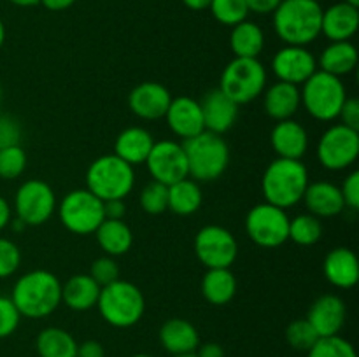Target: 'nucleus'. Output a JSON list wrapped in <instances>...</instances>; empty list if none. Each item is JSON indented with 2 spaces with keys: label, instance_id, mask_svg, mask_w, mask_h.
I'll use <instances>...</instances> for the list:
<instances>
[{
  "label": "nucleus",
  "instance_id": "27",
  "mask_svg": "<svg viewBox=\"0 0 359 357\" xmlns=\"http://www.w3.org/2000/svg\"><path fill=\"white\" fill-rule=\"evenodd\" d=\"M100 286L90 275H72L62 286V301L76 312H86L97 307Z\"/></svg>",
  "mask_w": 359,
  "mask_h": 357
},
{
  "label": "nucleus",
  "instance_id": "8",
  "mask_svg": "<svg viewBox=\"0 0 359 357\" xmlns=\"http://www.w3.org/2000/svg\"><path fill=\"white\" fill-rule=\"evenodd\" d=\"M266 88V70L258 58L231 59L221 74L219 90L237 105L256 100Z\"/></svg>",
  "mask_w": 359,
  "mask_h": 357
},
{
  "label": "nucleus",
  "instance_id": "20",
  "mask_svg": "<svg viewBox=\"0 0 359 357\" xmlns=\"http://www.w3.org/2000/svg\"><path fill=\"white\" fill-rule=\"evenodd\" d=\"M359 28V10L356 6L347 2L333 4L328 9H323L321 34L330 42L349 41L356 35Z\"/></svg>",
  "mask_w": 359,
  "mask_h": 357
},
{
  "label": "nucleus",
  "instance_id": "49",
  "mask_svg": "<svg viewBox=\"0 0 359 357\" xmlns=\"http://www.w3.org/2000/svg\"><path fill=\"white\" fill-rule=\"evenodd\" d=\"M196 357H224V350L219 343H205L198 345L196 349Z\"/></svg>",
  "mask_w": 359,
  "mask_h": 357
},
{
  "label": "nucleus",
  "instance_id": "52",
  "mask_svg": "<svg viewBox=\"0 0 359 357\" xmlns=\"http://www.w3.org/2000/svg\"><path fill=\"white\" fill-rule=\"evenodd\" d=\"M184 6L191 10H203V9H209L212 0H182Z\"/></svg>",
  "mask_w": 359,
  "mask_h": 357
},
{
  "label": "nucleus",
  "instance_id": "16",
  "mask_svg": "<svg viewBox=\"0 0 359 357\" xmlns=\"http://www.w3.org/2000/svg\"><path fill=\"white\" fill-rule=\"evenodd\" d=\"M170 102V91L163 84L154 83V80L140 83L128 94L130 111L137 118L147 119V121H156V119L165 118Z\"/></svg>",
  "mask_w": 359,
  "mask_h": 357
},
{
  "label": "nucleus",
  "instance_id": "15",
  "mask_svg": "<svg viewBox=\"0 0 359 357\" xmlns=\"http://www.w3.org/2000/svg\"><path fill=\"white\" fill-rule=\"evenodd\" d=\"M272 70L283 83L300 86L318 70V62L305 46H286L273 56Z\"/></svg>",
  "mask_w": 359,
  "mask_h": 357
},
{
  "label": "nucleus",
  "instance_id": "29",
  "mask_svg": "<svg viewBox=\"0 0 359 357\" xmlns=\"http://www.w3.org/2000/svg\"><path fill=\"white\" fill-rule=\"evenodd\" d=\"M319 66L323 72L335 77L347 76L358 66V49L351 41L330 42L328 48L321 52Z\"/></svg>",
  "mask_w": 359,
  "mask_h": 357
},
{
  "label": "nucleus",
  "instance_id": "30",
  "mask_svg": "<svg viewBox=\"0 0 359 357\" xmlns=\"http://www.w3.org/2000/svg\"><path fill=\"white\" fill-rule=\"evenodd\" d=\"M237 293V279L230 268H210L202 279V294L210 304H226Z\"/></svg>",
  "mask_w": 359,
  "mask_h": 357
},
{
  "label": "nucleus",
  "instance_id": "18",
  "mask_svg": "<svg viewBox=\"0 0 359 357\" xmlns=\"http://www.w3.org/2000/svg\"><path fill=\"white\" fill-rule=\"evenodd\" d=\"M347 310L344 301L335 294H325L312 303L307 321L318 332L319 338L339 335L346 324Z\"/></svg>",
  "mask_w": 359,
  "mask_h": 357
},
{
  "label": "nucleus",
  "instance_id": "23",
  "mask_svg": "<svg viewBox=\"0 0 359 357\" xmlns=\"http://www.w3.org/2000/svg\"><path fill=\"white\" fill-rule=\"evenodd\" d=\"M304 202L305 206L309 209V214L316 217L339 216L346 209L340 188L328 181L309 182L307 189H305Z\"/></svg>",
  "mask_w": 359,
  "mask_h": 357
},
{
  "label": "nucleus",
  "instance_id": "42",
  "mask_svg": "<svg viewBox=\"0 0 359 357\" xmlns=\"http://www.w3.org/2000/svg\"><path fill=\"white\" fill-rule=\"evenodd\" d=\"M20 312L13 300L7 296H0V340L13 335L20 326Z\"/></svg>",
  "mask_w": 359,
  "mask_h": 357
},
{
  "label": "nucleus",
  "instance_id": "39",
  "mask_svg": "<svg viewBox=\"0 0 359 357\" xmlns=\"http://www.w3.org/2000/svg\"><path fill=\"white\" fill-rule=\"evenodd\" d=\"M140 206L144 212L153 214V216L168 210V186L156 181L147 184L140 192Z\"/></svg>",
  "mask_w": 359,
  "mask_h": 357
},
{
  "label": "nucleus",
  "instance_id": "36",
  "mask_svg": "<svg viewBox=\"0 0 359 357\" xmlns=\"http://www.w3.org/2000/svg\"><path fill=\"white\" fill-rule=\"evenodd\" d=\"M307 357H358V354L353 343L335 335L319 338L307 352Z\"/></svg>",
  "mask_w": 359,
  "mask_h": 357
},
{
  "label": "nucleus",
  "instance_id": "2",
  "mask_svg": "<svg viewBox=\"0 0 359 357\" xmlns=\"http://www.w3.org/2000/svg\"><path fill=\"white\" fill-rule=\"evenodd\" d=\"M272 14L276 34L286 46H307L321 35L318 0H283Z\"/></svg>",
  "mask_w": 359,
  "mask_h": 357
},
{
  "label": "nucleus",
  "instance_id": "32",
  "mask_svg": "<svg viewBox=\"0 0 359 357\" xmlns=\"http://www.w3.org/2000/svg\"><path fill=\"white\" fill-rule=\"evenodd\" d=\"M202 189L191 177L168 186V210L177 216H191L202 206Z\"/></svg>",
  "mask_w": 359,
  "mask_h": 357
},
{
  "label": "nucleus",
  "instance_id": "50",
  "mask_svg": "<svg viewBox=\"0 0 359 357\" xmlns=\"http://www.w3.org/2000/svg\"><path fill=\"white\" fill-rule=\"evenodd\" d=\"M39 4H42L49 10H65L69 7H72L76 4V0H41Z\"/></svg>",
  "mask_w": 359,
  "mask_h": 357
},
{
  "label": "nucleus",
  "instance_id": "41",
  "mask_svg": "<svg viewBox=\"0 0 359 357\" xmlns=\"http://www.w3.org/2000/svg\"><path fill=\"white\" fill-rule=\"evenodd\" d=\"M21 252L18 245L9 238L0 237V279L14 275L20 268Z\"/></svg>",
  "mask_w": 359,
  "mask_h": 357
},
{
  "label": "nucleus",
  "instance_id": "1",
  "mask_svg": "<svg viewBox=\"0 0 359 357\" xmlns=\"http://www.w3.org/2000/svg\"><path fill=\"white\" fill-rule=\"evenodd\" d=\"M11 300L21 317H48L62 303V282L48 270H34L16 280Z\"/></svg>",
  "mask_w": 359,
  "mask_h": 357
},
{
  "label": "nucleus",
  "instance_id": "22",
  "mask_svg": "<svg viewBox=\"0 0 359 357\" xmlns=\"http://www.w3.org/2000/svg\"><path fill=\"white\" fill-rule=\"evenodd\" d=\"M326 280L339 289H351L359 280L358 255L347 247H337L330 251L323 265Z\"/></svg>",
  "mask_w": 359,
  "mask_h": 357
},
{
  "label": "nucleus",
  "instance_id": "38",
  "mask_svg": "<svg viewBox=\"0 0 359 357\" xmlns=\"http://www.w3.org/2000/svg\"><path fill=\"white\" fill-rule=\"evenodd\" d=\"M27 168V154L21 146L0 149V178H18Z\"/></svg>",
  "mask_w": 359,
  "mask_h": 357
},
{
  "label": "nucleus",
  "instance_id": "19",
  "mask_svg": "<svg viewBox=\"0 0 359 357\" xmlns=\"http://www.w3.org/2000/svg\"><path fill=\"white\" fill-rule=\"evenodd\" d=\"M200 107H202L205 132L223 135L237 121L238 105L231 102L219 88L205 93V97L200 100Z\"/></svg>",
  "mask_w": 359,
  "mask_h": 357
},
{
  "label": "nucleus",
  "instance_id": "56",
  "mask_svg": "<svg viewBox=\"0 0 359 357\" xmlns=\"http://www.w3.org/2000/svg\"><path fill=\"white\" fill-rule=\"evenodd\" d=\"M172 357H196V354H182V356H172Z\"/></svg>",
  "mask_w": 359,
  "mask_h": 357
},
{
  "label": "nucleus",
  "instance_id": "21",
  "mask_svg": "<svg viewBox=\"0 0 359 357\" xmlns=\"http://www.w3.org/2000/svg\"><path fill=\"white\" fill-rule=\"evenodd\" d=\"M270 144L279 158L286 160H302L309 149L307 130L293 119L277 121L270 133Z\"/></svg>",
  "mask_w": 359,
  "mask_h": 357
},
{
  "label": "nucleus",
  "instance_id": "40",
  "mask_svg": "<svg viewBox=\"0 0 359 357\" xmlns=\"http://www.w3.org/2000/svg\"><path fill=\"white\" fill-rule=\"evenodd\" d=\"M88 275L100 287L109 286V284L119 280V266L114 261V258H111V255H102V258L95 259Z\"/></svg>",
  "mask_w": 359,
  "mask_h": 357
},
{
  "label": "nucleus",
  "instance_id": "37",
  "mask_svg": "<svg viewBox=\"0 0 359 357\" xmlns=\"http://www.w3.org/2000/svg\"><path fill=\"white\" fill-rule=\"evenodd\" d=\"M318 340V332L314 331L307 318H297L286 329V342L300 352H309Z\"/></svg>",
  "mask_w": 359,
  "mask_h": 357
},
{
  "label": "nucleus",
  "instance_id": "25",
  "mask_svg": "<svg viewBox=\"0 0 359 357\" xmlns=\"http://www.w3.org/2000/svg\"><path fill=\"white\" fill-rule=\"evenodd\" d=\"M154 146V139L146 128L140 126H130L123 130L114 142V153L123 161L135 167V164L146 163L151 149Z\"/></svg>",
  "mask_w": 359,
  "mask_h": 357
},
{
  "label": "nucleus",
  "instance_id": "17",
  "mask_svg": "<svg viewBox=\"0 0 359 357\" xmlns=\"http://www.w3.org/2000/svg\"><path fill=\"white\" fill-rule=\"evenodd\" d=\"M165 119H167L172 133L181 136L182 140H188L205 132L200 102L191 97L172 98Z\"/></svg>",
  "mask_w": 359,
  "mask_h": 357
},
{
  "label": "nucleus",
  "instance_id": "13",
  "mask_svg": "<svg viewBox=\"0 0 359 357\" xmlns=\"http://www.w3.org/2000/svg\"><path fill=\"white\" fill-rule=\"evenodd\" d=\"M195 254L207 268H230L238 254L233 234L223 226H203L195 237Z\"/></svg>",
  "mask_w": 359,
  "mask_h": 357
},
{
  "label": "nucleus",
  "instance_id": "48",
  "mask_svg": "<svg viewBox=\"0 0 359 357\" xmlns=\"http://www.w3.org/2000/svg\"><path fill=\"white\" fill-rule=\"evenodd\" d=\"M126 212V206L123 200H107L104 202L105 219H123Z\"/></svg>",
  "mask_w": 359,
  "mask_h": 357
},
{
  "label": "nucleus",
  "instance_id": "43",
  "mask_svg": "<svg viewBox=\"0 0 359 357\" xmlns=\"http://www.w3.org/2000/svg\"><path fill=\"white\" fill-rule=\"evenodd\" d=\"M21 126L11 115H0V149L11 146H20Z\"/></svg>",
  "mask_w": 359,
  "mask_h": 357
},
{
  "label": "nucleus",
  "instance_id": "35",
  "mask_svg": "<svg viewBox=\"0 0 359 357\" xmlns=\"http://www.w3.org/2000/svg\"><path fill=\"white\" fill-rule=\"evenodd\" d=\"M209 9L212 16L226 27H235V24L242 23L248 20L249 14L245 0H212Z\"/></svg>",
  "mask_w": 359,
  "mask_h": 357
},
{
  "label": "nucleus",
  "instance_id": "31",
  "mask_svg": "<svg viewBox=\"0 0 359 357\" xmlns=\"http://www.w3.org/2000/svg\"><path fill=\"white\" fill-rule=\"evenodd\" d=\"M230 48L237 58H258L259 52L265 48V34L262 28L252 21H242V23L231 27Z\"/></svg>",
  "mask_w": 359,
  "mask_h": 357
},
{
  "label": "nucleus",
  "instance_id": "28",
  "mask_svg": "<svg viewBox=\"0 0 359 357\" xmlns=\"http://www.w3.org/2000/svg\"><path fill=\"white\" fill-rule=\"evenodd\" d=\"M98 245L105 255H123L132 248L133 233L123 219H104L95 231Z\"/></svg>",
  "mask_w": 359,
  "mask_h": 357
},
{
  "label": "nucleus",
  "instance_id": "6",
  "mask_svg": "<svg viewBox=\"0 0 359 357\" xmlns=\"http://www.w3.org/2000/svg\"><path fill=\"white\" fill-rule=\"evenodd\" d=\"M135 184V172L132 164L123 161L116 154L97 158L88 167L86 189L102 202L125 200Z\"/></svg>",
  "mask_w": 359,
  "mask_h": 357
},
{
  "label": "nucleus",
  "instance_id": "34",
  "mask_svg": "<svg viewBox=\"0 0 359 357\" xmlns=\"http://www.w3.org/2000/svg\"><path fill=\"white\" fill-rule=\"evenodd\" d=\"M323 226L319 217L312 216V214H300V216L290 219V233H287V240H293L294 244L304 245H314L321 240Z\"/></svg>",
  "mask_w": 359,
  "mask_h": 357
},
{
  "label": "nucleus",
  "instance_id": "3",
  "mask_svg": "<svg viewBox=\"0 0 359 357\" xmlns=\"http://www.w3.org/2000/svg\"><path fill=\"white\" fill-rule=\"evenodd\" d=\"M309 182V170L300 160L277 158L263 174L262 191L266 203L287 210L304 200Z\"/></svg>",
  "mask_w": 359,
  "mask_h": 357
},
{
  "label": "nucleus",
  "instance_id": "5",
  "mask_svg": "<svg viewBox=\"0 0 359 357\" xmlns=\"http://www.w3.org/2000/svg\"><path fill=\"white\" fill-rule=\"evenodd\" d=\"M97 307L107 324L125 329L132 328L142 318L146 300L135 284L119 279L109 286L100 287Z\"/></svg>",
  "mask_w": 359,
  "mask_h": 357
},
{
  "label": "nucleus",
  "instance_id": "54",
  "mask_svg": "<svg viewBox=\"0 0 359 357\" xmlns=\"http://www.w3.org/2000/svg\"><path fill=\"white\" fill-rule=\"evenodd\" d=\"M4 41H6V27H4V21L0 20V48L4 46Z\"/></svg>",
  "mask_w": 359,
  "mask_h": 357
},
{
  "label": "nucleus",
  "instance_id": "53",
  "mask_svg": "<svg viewBox=\"0 0 359 357\" xmlns=\"http://www.w3.org/2000/svg\"><path fill=\"white\" fill-rule=\"evenodd\" d=\"M9 2L18 7H32V6H37L41 0H9Z\"/></svg>",
  "mask_w": 359,
  "mask_h": 357
},
{
  "label": "nucleus",
  "instance_id": "51",
  "mask_svg": "<svg viewBox=\"0 0 359 357\" xmlns=\"http://www.w3.org/2000/svg\"><path fill=\"white\" fill-rule=\"evenodd\" d=\"M11 224V206L9 203L6 202V198L0 196V231L4 230L6 226Z\"/></svg>",
  "mask_w": 359,
  "mask_h": 357
},
{
  "label": "nucleus",
  "instance_id": "26",
  "mask_svg": "<svg viewBox=\"0 0 359 357\" xmlns=\"http://www.w3.org/2000/svg\"><path fill=\"white\" fill-rule=\"evenodd\" d=\"M302 105L300 90L298 86L290 83H283L277 80L276 84L265 91V98H263V107L265 112L276 121H284V119H291Z\"/></svg>",
  "mask_w": 359,
  "mask_h": 357
},
{
  "label": "nucleus",
  "instance_id": "4",
  "mask_svg": "<svg viewBox=\"0 0 359 357\" xmlns=\"http://www.w3.org/2000/svg\"><path fill=\"white\" fill-rule=\"evenodd\" d=\"M188 175L196 182H212L224 174L230 163V149L221 135L202 132L182 144Z\"/></svg>",
  "mask_w": 359,
  "mask_h": 357
},
{
  "label": "nucleus",
  "instance_id": "44",
  "mask_svg": "<svg viewBox=\"0 0 359 357\" xmlns=\"http://www.w3.org/2000/svg\"><path fill=\"white\" fill-rule=\"evenodd\" d=\"M342 198L346 206H349L351 210H358L359 209V172L354 170L351 172L349 175L344 181L342 188Z\"/></svg>",
  "mask_w": 359,
  "mask_h": 357
},
{
  "label": "nucleus",
  "instance_id": "12",
  "mask_svg": "<svg viewBox=\"0 0 359 357\" xmlns=\"http://www.w3.org/2000/svg\"><path fill=\"white\" fill-rule=\"evenodd\" d=\"M14 210L25 226L48 223L56 210V196L51 186L39 178L23 182L14 196Z\"/></svg>",
  "mask_w": 359,
  "mask_h": 357
},
{
  "label": "nucleus",
  "instance_id": "57",
  "mask_svg": "<svg viewBox=\"0 0 359 357\" xmlns=\"http://www.w3.org/2000/svg\"><path fill=\"white\" fill-rule=\"evenodd\" d=\"M132 357H153V356H149V354H135V356Z\"/></svg>",
  "mask_w": 359,
  "mask_h": 357
},
{
  "label": "nucleus",
  "instance_id": "11",
  "mask_svg": "<svg viewBox=\"0 0 359 357\" xmlns=\"http://www.w3.org/2000/svg\"><path fill=\"white\" fill-rule=\"evenodd\" d=\"M359 156V132L346 125H333L318 144V160L326 170L340 172L353 167Z\"/></svg>",
  "mask_w": 359,
  "mask_h": 357
},
{
  "label": "nucleus",
  "instance_id": "33",
  "mask_svg": "<svg viewBox=\"0 0 359 357\" xmlns=\"http://www.w3.org/2000/svg\"><path fill=\"white\" fill-rule=\"evenodd\" d=\"M35 349L41 357H76L77 342L62 328H46L35 340Z\"/></svg>",
  "mask_w": 359,
  "mask_h": 357
},
{
  "label": "nucleus",
  "instance_id": "7",
  "mask_svg": "<svg viewBox=\"0 0 359 357\" xmlns=\"http://www.w3.org/2000/svg\"><path fill=\"white\" fill-rule=\"evenodd\" d=\"M300 98L312 118L328 122L339 118L340 108L347 100V91L340 77L316 70L304 83Z\"/></svg>",
  "mask_w": 359,
  "mask_h": 357
},
{
  "label": "nucleus",
  "instance_id": "9",
  "mask_svg": "<svg viewBox=\"0 0 359 357\" xmlns=\"http://www.w3.org/2000/svg\"><path fill=\"white\" fill-rule=\"evenodd\" d=\"M60 223L74 234H91L105 219L104 202L88 189H74L56 205Z\"/></svg>",
  "mask_w": 359,
  "mask_h": 357
},
{
  "label": "nucleus",
  "instance_id": "10",
  "mask_svg": "<svg viewBox=\"0 0 359 357\" xmlns=\"http://www.w3.org/2000/svg\"><path fill=\"white\" fill-rule=\"evenodd\" d=\"M245 231L256 245L263 248H277L287 241L290 217L286 210L270 203H258L245 217Z\"/></svg>",
  "mask_w": 359,
  "mask_h": 357
},
{
  "label": "nucleus",
  "instance_id": "58",
  "mask_svg": "<svg viewBox=\"0 0 359 357\" xmlns=\"http://www.w3.org/2000/svg\"><path fill=\"white\" fill-rule=\"evenodd\" d=\"M0 100H2V90H0Z\"/></svg>",
  "mask_w": 359,
  "mask_h": 357
},
{
  "label": "nucleus",
  "instance_id": "24",
  "mask_svg": "<svg viewBox=\"0 0 359 357\" xmlns=\"http://www.w3.org/2000/svg\"><path fill=\"white\" fill-rule=\"evenodd\" d=\"M160 343L172 356L195 354L200 336L195 326L186 318H168L160 329Z\"/></svg>",
  "mask_w": 359,
  "mask_h": 357
},
{
  "label": "nucleus",
  "instance_id": "46",
  "mask_svg": "<svg viewBox=\"0 0 359 357\" xmlns=\"http://www.w3.org/2000/svg\"><path fill=\"white\" fill-rule=\"evenodd\" d=\"M76 357H105V350L102 343L95 342V340H86L77 345Z\"/></svg>",
  "mask_w": 359,
  "mask_h": 357
},
{
  "label": "nucleus",
  "instance_id": "47",
  "mask_svg": "<svg viewBox=\"0 0 359 357\" xmlns=\"http://www.w3.org/2000/svg\"><path fill=\"white\" fill-rule=\"evenodd\" d=\"M283 0H245L248 4L249 13H256V14H270L279 7V4Z\"/></svg>",
  "mask_w": 359,
  "mask_h": 357
},
{
  "label": "nucleus",
  "instance_id": "55",
  "mask_svg": "<svg viewBox=\"0 0 359 357\" xmlns=\"http://www.w3.org/2000/svg\"><path fill=\"white\" fill-rule=\"evenodd\" d=\"M344 2H347V4H351V6H359V0H344Z\"/></svg>",
  "mask_w": 359,
  "mask_h": 357
},
{
  "label": "nucleus",
  "instance_id": "14",
  "mask_svg": "<svg viewBox=\"0 0 359 357\" xmlns=\"http://www.w3.org/2000/svg\"><path fill=\"white\" fill-rule=\"evenodd\" d=\"M146 164L153 181L160 182V184L172 186L182 178L189 177L188 161H186L182 144L174 142V140L154 142Z\"/></svg>",
  "mask_w": 359,
  "mask_h": 357
},
{
  "label": "nucleus",
  "instance_id": "45",
  "mask_svg": "<svg viewBox=\"0 0 359 357\" xmlns=\"http://www.w3.org/2000/svg\"><path fill=\"white\" fill-rule=\"evenodd\" d=\"M339 118L342 119V125L359 132V102L356 98H347V100L344 102Z\"/></svg>",
  "mask_w": 359,
  "mask_h": 357
}]
</instances>
